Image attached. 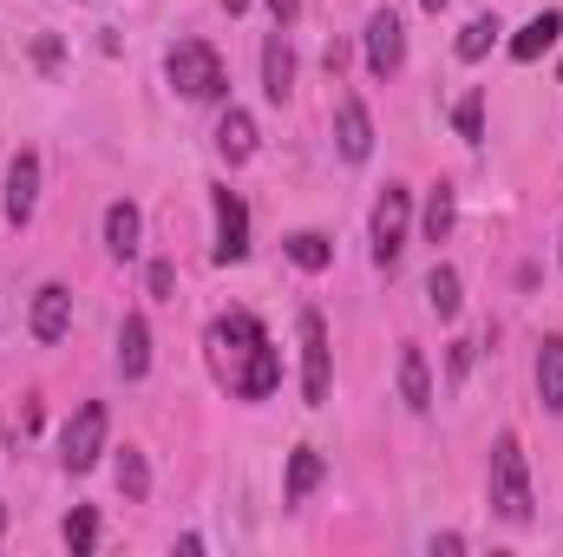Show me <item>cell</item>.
Instances as JSON below:
<instances>
[{
    "instance_id": "6da1fadb",
    "label": "cell",
    "mask_w": 563,
    "mask_h": 557,
    "mask_svg": "<svg viewBox=\"0 0 563 557\" xmlns=\"http://www.w3.org/2000/svg\"><path fill=\"white\" fill-rule=\"evenodd\" d=\"M210 368L236 401H269L282 387V354L250 308H230L210 321Z\"/></svg>"
},
{
    "instance_id": "7a4b0ae2",
    "label": "cell",
    "mask_w": 563,
    "mask_h": 557,
    "mask_svg": "<svg viewBox=\"0 0 563 557\" xmlns=\"http://www.w3.org/2000/svg\"><path fill=\"white\" fill-rule=\"evenodd\" d=\"M485 499H492V512L505 518V525H531L538 518V499H531V466H525V446H518V433H498V446H492V479H485Z\"/></svg>"
},
{
    "instance_id": "3957f363",
    "label": "cell",
    "mask_w": 563,
    "mask_h": 557,
    "mask_svg": "<svg viewBox=\"0 0 563 557\" xmlns=\"http://www.w3.org/2000/svg\"><path fill=\"white\" fill-rule=\"evenodd\" d=\"M164 73H170V86H177L184 99H197V106H210V99H223V92H230L223 59H217V46H210V40H177V46H170V59H164Z\"/></svg>"
},
{
    "instance_id": "277c9868",
    "label": "cell",
    "mask_w": 563,
    "mask_h": 557,
    "mask_svg": "<svg viewBox=\"0 0 563 557\" xmlns=\"http://www.w3.org/2000/svg\"><path fill=\"white\" fill-rule=\"evenodd\" d=\"M295 328H301V401H308V407H321V401H328V381H334L328 321H321L314 308H301V315H295Z\"/></svg>"
},
{
    "instance_id": "5b68a950",
    "label": "cell",
    "mask_w": 563,
    "mask_h": 557,
    "mask_svg": "<svg viewBox=\"0 0 563 557\" xmlns=\"http://www.w3.org/2000/svg\"><path fill=\"white\" fill-rule=\"evenodd\" d=\"M106 401H86L79 414L66 419V433H59V459H66V472H92L99 466V452H106Z\"/></svg>"
},
{
    "instance_id": "8992f818",
    "label": "cell",
    "mask_w": 563,
    "mask_h": 557,
    "mask_svg": "<svg viewBox=\"0 0 563 557\" xmlns=\"http://www.w3.org/2000/svg\"><path fill=\"white\" fill-rule=\"evenodd\" d=\"M407 223H413V190H407V184H387L380 204H374V263H380V270L400 263V250H407Z\"/></svg>"
},
{
    "instance_id": "52a82bcc",
    "label": "cell",
    "mask_w": 563,
    "mask_h": 557,
    "mask_svg": "<svg viewBox=\"0 0 563 557\" xmlns=\"http://www.w3.org/2000/svg\"><path fill=\"white\" fill-rule=\"evenodd\" d=\"M367 66H374V79H394V73L407 66V26H400L394 7H380V13L367 20Z\"/></svg>"
},
{
    "instance_id": "ba28073f",
    "label": "cell",
    "mask_w": 563,
    "mask_h": 557,
    "mask_svg": "<svg viewBox=\"0 0 563 557\" xmlns=\"http://www.w3.org/2000/svg\"><path fill=\"white\" fill-rule=\"evenodd\" d=\"M210 204H217V263L230 270L250 256V204L236 190H210Z\"/></svg>"
},
{
    "instance_id": "9c48e42d",
    "label": "cell",
    "mask_w": 563,
    "mask_h": 557,
    "mask_svg": "<svg viewBox=\"0 0 563 557\" xmlns=\"http://www.w3.org/2000/svg\"><path fill=\"white\" fill-rule=\"evenodd\" d=\"M33 210H40V151H20V157L7 164V223L26 230Z\"/></svg>"
},
{
    "instance_id": "30bf717a",
    "label": "cell",
    "mask_w": 563,
    "mask_h": 557,
    "mask_svg": "<svg viewBox=\"0 0 563 557\" xmlns=\"http://www.w3.org/2000/svg\"><path fill=\"white\" fill-rule=\"evenodd\" d=\"M66 328H73V288L46 282L33 295V341H66Z\"/></svg>"
},
{
    "instance_id": "8fae6325",
    "label": "cell",
    "mask_w": 563,
    "mask_h": 557,
    "mask_svg": "<svg viewBox=\"0 0 563 557\" xmlns=\"http://www.w3.org/2000/svg\"><path fill=\"white\" fill-rule=\"evenodd\" d=\"M334 144H341L347 164H361V157L374 151V119H367L361 99H341V106H334Z\"/></svg>"
},
{
    "instance_id": "7c38bea8",
    "label": "cell",
    "mask_w": 563,
    "mask_h": 557,
    "mask_svg": "<svg viewBox=\"0 0 563 557\" xmlns=\"http://www.w3.org/2000/svg\"><path fill=\"white\" fill-rule=\"evenodd\" d=\"M558 33H563V13H558V7H544L538 20H525V26H518V40H511V59H518V66L544 59V53L558 46Z\"/></svg>"
},
{
    "instance_id": "4fadbf2b",
    "label": "cell",
    "mask_w": 563,
    "mask_h": 557,
    "mask_svg": "<svg viewBox=\"0 0 563 557\" xmlns=\"http://www.w3.org/2000/svg\"><path fill=\"white\" fill-rule=\"evenodd\" d=\"M119 374L125 381H144L151 374V321L144 315H125L119 321Z\"/></svg>"
},
{
    "instance_id": "5bb4252c",
    "label": "cell",
    "mask_w": 563,
    "mask_h": 557,
    "mask_svg": "<svg viewBox=\"0 0 563 557\" xmlns=\"http://www.w3.org/2000/svg\"><path fill=\"white\" fill-rule=\"evenodd\" d=\"M263 92H269V99H288V92H295V53H288V33H269V40H263Z\"/></svg>"
},
{
    "instance_id": "9a60e30c",
    "label": "cell",
    "mask_w": 563,
    "mask_h": 557,
    "mask_svg": "<svg viewBox=\"0 0 563 557\" xmlns=\"http://www.w3.org/2000/svg\"><path fill=\"white\" fill-rule=\"evenodd\" d=\"M538 401L544 414H563V335H544L538 348Z\"/></svg>"
},
{
    "instance_id": "2e32d148",
    "label": "cell",
    "mask_w": 563,
    "mask_h": 557,
    "mask_svg": "<svg viewBox=\"0 0 563 557\" xmlns=\"http://www.w3.org/2000/svg\"><path fill=\"white\" fill-rule=\"evenodd\" d=\"M139 237H144L139 204H112V210H106V250L125 263V256H139Z\"/></svg>"
},
{
    "instance_id": "e0dca14e",
    "label": "cell",
    "mask_w": 563,
    "mask_h": 557,
    "mask_svg": "<svg viewBox=\"0 0 563 557\" xmlns=\"http://www.w3.org/2000/svg\"><path fill=\"white\" fill-rule=\"evenodd\" d=\"M217 151H223L230 164H250V157H256V119L230 106V112H223V125H217Z\"/></svg>"
},
{
    "instance_id": "ac0fdd59",
    "label": "cell",
    "mask_w": 563,
    "mask_h": 557,
    "mask_svg": "<svg viewBox=\"0 0 563 557\" xmlns=\"http://www.w3.org/2000/svg\"><path fill=\"white\" fill-rule=\"evenodd\" d=\"M400 401H407L413 414H432V374H426L420 348H400Z\"/></svg>"
},
{
    "instance_id": "d6986e66",
    "label": "cell",
    "mask_w": 563,
    "mask_h": 557,
    "mask_svg": "<svg viewBox=\"0 0 563 557\" xmlns=\"http://www.w3.org/2000/svg\"><path fill=\"white\" fill-rule=\"evenodd\" d=\"M314 485H321V452H314V446H295V452H288V485H282V499L301 505Z\"/></svg>"
},
{
    "instance_id": "ffe728a7",
    "label": "cell",
    "mask_w": 563,
    "mask_h": 557,
    "mask_svg": "<svg viewBox=\"0 0 563 557\" xmlns=\"http://www.w3.org/2000/svg\"><path fill=\"white\" fill-rule=\"evenodd\" d=\"M288 263L308 270V276H321V270L334 263V243H328L321 230H295V237H288Z\"/></svg>"
},
{
    "instance_id": "44dd1931",
    "label": "cell",
    "mask_w": 563,
    "mask_h": 557,
    "mask_svg": "<svg viewBox=\"0 0 563 557\" xmlns=\"http://www.w3.org/2000/svg\"><path fill=\"white\" fill-rule=\"evenodd\" d=\"M426 302H432V315H439V321H452V315H459V302H465V295H459V270H452V263H432V276H426Z\"/></svg>"
},
{
    "instance_id": "7402d4cb",
    "label": "cell",
    "mask_w": 563,
    "mask_h": 557,
    "mask_svg": "<svg viewBox=\"0 0 563 557\" xmlns=\"http://www.w3.org/2000/svg\"><path fill=\"white\" fill-rule=\"evenodd\" d=\"M452 217H459V190L452 184H432V197H426V243H445L452 237Z\"/></svg>"
},
{
    "instance_id": "603a6c76",
    "label": "cell",
    "mask_w": 563,
    "mask_h": 557,
    "mask_svg": "<svg viewBox=\"0 0 563 557\" xmlns=\"http://www.w3.org/2000/svg\"><path fill=\"white\" fill-rule=\"evenodd\" d=\"M498 33H505V26H498V13H478V20L459 33V59H485V53L498 46Z\"/></svg>"
},
{
    "instance_id": "cb8c5ba5",
    "label": "cell",
    "mask_w": 563,
    "mask_h": 557,
    "mask_svg": "<svg viewBox=\"0 0 563 557\" xmlns=\"http://www.w3.org/2000/svg\"><path fill=\"white\" fill-rule=\"evenodd\" d=\"M119 492H125L132 505H139L144 492H151V472H144V452H132V446L119 452Z\"/></svg>"
},
{
    "instance_id": "d4e9b609",
    "label": "cell",
    "mask_w": 563,
    "mask_h": 557,
    "mask_svg": "<svg viewBox=\"0 0 563 557\" xmlns=\"http://www.w3.org/2000/svg\"><path fill=\"white\" fill-rule=\"evenodd\" d=\"M66 545H73V551H92V545H99V512H92V505H73V518H66Z\"/></svg>"
},
{
    "instance_id": "484cf974",
    "label": "cell",
    "mask_w": 563,
    "mask_h": 557,
    "mask_svg": "<svg viewBox=\"0 0 563 557\" xmlns=\"http://www.w3.org/2000/svg\"><path fill=\"white\" fill-rule=\"evenodd\" d=\"M452 125H459V139H465V144H478V139H485V99H478V92H465V99H459V112H452Z\"/></svg>"
},
{
    "instance_id": "4316f807",
    "label": "cell",
    "mask_w": 563,
    "mask_h": 557,
    "mask_svg": "<svg viewBox=\"0 0 563 557\" xmlns=\"http://www.w3.org/2000/svg\"><path fill=\"white\" fill-rule=\"evenodd\" d=\"M144 288H151L157 302H170V288H177V270H170V263H151V270H144Z\"/></svg>"
},
{
    "instance_id": "83f0119b",
    "label": "cell",
    "mask_w": 563,
    "mask_h": 557,
    "mask_svg": "<svg viewBox=\"0 0 563 557\" xmlns=\"http://www.w3.org/2000/svg\"><path fill=\"white\" fill-rule=\"evenodd\" d=\"M432 551H439V557H459V551H465V538H459V532H439V538H432Z\"/></svg>"
},
{
    "instance_id": "f1b7e54d",
    "label": "cell",
    "mask_w": 563,
    "mask_h": 557,
    "mask_svg": "<svg viewBox=\"0 0 563 557\" xmlns=\"http://www.w3.org/2000/svg\"><path fill=\"white\" fill-rule=\"evenodd\" d=\"M269 13H276V26H288V20L301 13V0H269Z\"/></svg>"
},
{
    "instance_id": "f546056e",
    "label": "cell",
    "mask_w": 563,
    "mask_h": 557,
    "mask_svg": "<svg viewBox=\"0 0 563 557\" xmlns=\"http://www.w3.org/2000/svg\"><path fill=\"white\" fill-rule=\"evenodd\" d=\"M420 7H426V13H439V7H445V0H420Z\"/></svg>"
},
{
    "instance_id": "4dcf8cb0",
    "label": "cell",
    "mask_w": 563,
    "mask_h": 557,
    "mask_svg": "<svg viewBox=\"0 0 563 557\" xmlns=\"http://www.w3.org/2000/svg\"><path fill=\"white\" fill-rule=\"evenodd\" d=\"M0 532H7V505H0Z\"/></svg>"
},
{
    "instance_id": "1f68e13d",
    "label": "cell",
    "mask_w": 563,
    "mask_h": 557,
    "mask_svg": "<svg viewBox=\"0 0 563 557\" xmlns=\"http://www.w3.org/2000/svg\"><path fill=\"white\" fill-rule=\"evenodd\" d=\"M558 73H563V66H558Z\"/></svg>"
}]
</instances>
